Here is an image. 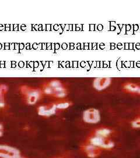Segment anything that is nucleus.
<instances>
[{"label": "nucleus", "mask_w": 140, "mask_h": 158, "mask_svg": "<svg viewBox=\"0 0 140 158\" xmlns=\"http://www.w3.org/2000/svg\"><path fill=\"white\" fill-rule=\"evenodd\" d=\"M88 143L102 150H110L115 147V143L109 138H102L95 135L90 137Z\"/></svg>", "instance_id": "1"}, {"label": "nucleus", "mask_w": 140, "mask_h": 158, "mask_svg": "<svg viewBox=\"0 0 140 158\" xmlns=\"http://www.w3.org/2000/svg\"><path fill=\"white\" fill-rule=\"evenodd\" d=\"M19 149L7 145H0V158H21Z\"/></svg>", "instance_id": "2"}, {"label": "nucleus", "mask_w": 140, "mask_h": 158, "mask_svg": "<svg viewBox=\"0 0 140 158\" xmlns=\"http://www.w3.org/2000/svg\"><path fill=\"white\" fill-rule=\"evenodd\" d=\"M84 121L89 124H96L100 121L101 115L99 110L90 108L85 111L83 115Z\"/></svg>", "instance_id": "3"}, {"label": "nucleus", "mask_w": 140, "mask_h": 158, "mask_svg": "<svg viewBox=\"0 0 140 158\" xmlns=\"http://www.w3.org/2000/svg\"><path fill=\"white\" fill-rule=\"evenodd\" d=\"M82 149L86 156L90 158H98L101 155L102 151L100 148L93 146L88 143L84 144Z\"/></svg>", "instance_id": "4"}, {"label": "nucleus", "mask_w": 140, "mask_h": 158, "mask_svg": "<svg viewBox=\"0 0 140 158\" xmlns=\"http://www.w3.org/2000/svg\"><path fill=\"white\" fill-rule=\"evenodd\" d=\"M56 108V106L51 107H42L39 108V114L44 116H50L55 113Z\"/></svg>", "instance_id": "5"}, {"label": "nucleus", "mask_w": 140, "mask_h": 158, "mask_svg": "<svg viewBox=\"0 0 140 158\" xmlns=\"http://www.w3.org/2000/svg\"><path fill=\"white\" fill-rule=\"evenodd\" d=\"M112 131L107 128H101L97 130L95 132V135L99 136L105 138H109L112 135Z\"/></svg>", "instance_id": "6"}, {"label": "nucleus", "mask_w": 140, "mask_h": 158, "mask_svg": "<svg viewBox=\"0 0 140 158\" xmlns=\"http://www.w3.org/2000/svg\"><path fill=\"white\" fill-rule=\"evenodd\" d=\"M132 127L134 128H140V118L134 120L132 123Z\"/></svg>", "instance_id": "7"}, {"label": "nucleus", "mask_w": 140, "mask_h": 158, "mask_svg": "<svg viewBox=\"0 0 140 158\" xmlns=\"http://www.w3.org/2000/svg\"><path fill=\"white\" fill-rule=\"evenodd\" d=\"M70 104L68 102H64V103H62V104H59L57 106H56V107L57 108H60V109H62V108H66L69 107Z\"/></svg>", "instance_id": "8"}, {"label": "nucleus", "mask_w": 140, "mask_h": 158, "mask_svg": "<svg viewBox=\"0 0 140 158\" xmlns=\"http://www.w3.org/2000/svg\"><path fill=\"white\" fill-rule=\"evenodd\" d=\"M21 158H24V157H22H22H21Z\"/></svg>", "instance_id": "9"}, {"label": "nucleus", "mask_w": 140, "mask_h": 158, "mask_svg": "<svg viewBox=\"0 0 140 158\" xmlns=\"http://www.w3.org/2000/svg\"></svg>", "instance_id": "10"}]
</instances>
